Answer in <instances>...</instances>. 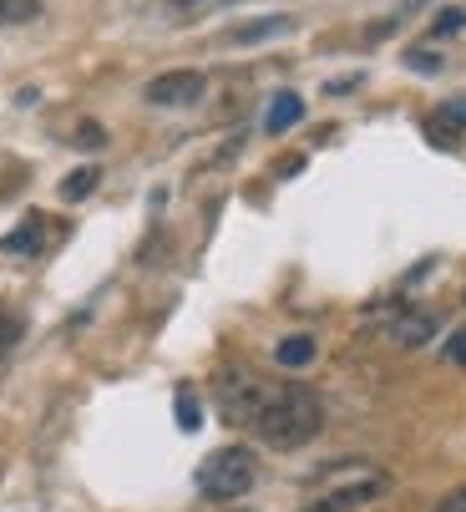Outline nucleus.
Instances as JSON below:
<instances>
[{"label":"nucleus","instance_id":"3","mask_svg":"<svg viewBox=\"0 0 466 512\" xmlns=\"http://www.w3.org/2000/svg\"><path fill=\"white\" fill-rule=\"evenodd\" d=\"M385 492H391V477L375 472V467H360L350 482H340V487H330V492H320V497H309L304 512H360V507L380 502Z\"/></svg>","mask_w":466,"mask_h":512},{"label":"nucleus","instance_id":"6","mask_svg":"<svg viewBox=\"0 0 466 512\" xmlns=\"http://www.w3.org/2000/svg\"><path fill=\"white\" fill-rule=\"evenodd\" d=\"M436 330H441V320H436L431 310H411V305L391 310V320H385V340L401 345V350H421V345H431Z\"/></svg>","mask_w":466,"mask_h":512},{"label":"nucleus","instance_id":"5","mask_svg":"<svg viewBox=\"0 0 466 512\" xmlns=\"http://www.w3.org/2000/svg\"><path fill=\"white\" fill-rule=\"evenodd\" d=\"M264 396H269V386H264L259 376H239V371L218 376V411H223L233 426H254Z\"/></svg>","mask_w":466,"mask_h":512},{"label":"nucleus","instance_id":"2","mask_svg":"<svg viewBox=\"0 0 466 512\" xmlns=\"http://www.w3.org/2000/svg\"><path fill=\"white\" fill-rule=\"evenodd\" d=\"M259 477V462L249 447H223L213 457H203L198 467V492L213 497V502H233V497H244Z\"/></svg>","mask_w":466,"mask_h":512},{"label":"nucleus","instance_id":"18","mask_svg":"<svg viewBox=\"0 0 466 512\" xmlns=\"http://www.w3.org/2000/svg\"><path fill=\"white\" fill-rule=\"evenodd\" d=\"M406 66H411V71H426V77H431V71H441V56L416 46V51H406Z\"/></svg>","mask_w":466,"mask_h":512},{"label":"nucleus","instance_id":"12","mask_svg":"<svg viewBox=\"0 0 466 512\" xmlns=\"http://www.w3.org/2000/svg\"><path fill=\"white\" fill-rule=\"evenodd\" d=\"M97 183H102V173H97V168H76V173H66L61 198H66V203H82V198H92V193H97Z\"/></svg>","mask_w":466,"mask_h":512},{"label":"nucleus","instance_id":"8","mask_svg":"<svg viewBox=\"0 0 466 512\" xmlns=\"http://www.w3.org/2000/svg\"><path fill=\"white\" fill-rule=\"evenodd\" d=\"M41 244H46V224H41V213H31L21 229H11L6 239H0V254L26 259V254H41Z\"/></svg>","mask_w":466,"mask_h":512},{"label":"nucleus","instance_id":"11","mask_svg":"<svg viewBox=\"0 0 466 512\" xmlns=\"http://www.w3.org/2000/svg\"><path fill=\"white\" fill-rule=\"evenodd\" d=\"M284 31H294V21L289 16H269V21H254V26H233L228 41L233 46H249V41H269V36H284Z\"/></svg>","mask_w":466,"mask_h":512},{"label":"nucleus","instance_id":"16","mask_svg":"<svg viewBox=\"0 0 466 512\" xmlns=\"http://www.w3.org/2000/svg\"><path fill=\"white\" fill-rule=\"evenodd\" d=\"M431 31H436V36H456V31H466V6H446V11L431 21Z\"/></svg>","mask_w":466,"mask_h":512},{"label":"nucleus","instance_id":"13","mask_svg":"<svg viewBox=\"0 0 466 512\" xmlns=\"http://www.w3.org/2000/svg\"><path fill=\"white\" fill-rule=\"evenodd\" d=\"M26 340V320L16 310H0V360L16 355V345Z\"/></svg>","mask_w":466,"mask_h":512},{"label":"nucleus","instance_id":"9","mask_svg":"<svg viewBox=\"0 0 466 512\" xmlns=\"http://www.w3.org/2000/svg\"><path fill=\"white\" fill-rule=\"evenodd\" d=\"M299 117H304V97H299V92H279V97L269 102V112H264V132L279 137V132H289Z\"/></svg>","mask_w":466,"mask_h":512},{"label":"nucleus","instance_id":"10","mask_svg":"<svg viewBox=\"0 0 466 512\" xmlns=\"http://www.w3.org/2000/svg\"><path fill=\"white\" fill-rule=\"evenodd\" d=\"M320 355V345H315V335H284L279 345H274V360L284 365V371H304L309 360Z\"/></svg>","mask_w":466,"mask_h":512},{"label":"nucleus","instance_id":"1","mask_svg":"<svg viewBox=\"0 0 466 512\" xmlns=\"http://www.w3.org/2000/svg\"><path fill=\"white\" fill-rule=\"evenodd\" d=\"M325 426V406L320 396L299 386V381H284V386H269L259 416H254V431H259V442L274 447V452H294L304 442H315Z\"/></svg>","mask_w":466,"mask_h":512},{"label":"nucleus","instance_id":"17","mask_svg":"<svg viewBox=\"0 0 466 512\" xmlns=\"http://www.w3.org/2000/svg\"><path fill=\"white\" fill-rule=\"evenodd\" d=\"M441 360H446V365H466V325L446 335V345H441Z\"/></svg>","mask_w":466,"mask_h":512},{"label":"nucleus","instance_id":"19","mask_svg":"<svg viewBox=\"0 0 466 512\" xmlns=\"http://www.w3.org/2000/svg\"><path fill=\"white\" fill-rule=\"evenodd\" d=\"M71 142H76V148H102V142H107V132H102L97 122H82V127H76V137H71Z\"/></svg>","mask_w":466,"mask_h":512},{"label":"nucleus","instance_id":"15","mask_svg":"<svg viewBox=\"0 0 466 512\" xmlns=\"http://www.w3.org/2000/svg\"><path fill=\"white\" fill-rule=\"evenodd\" d=\"M173 411H178V426H183V431H198V426H203V411H198V396H193V391H178V406H173Z\"/></svg>","mask_w":466,"mask_h":512},{"label":"nucleus","instance_id":"14","mask_svg":"<svg viewBox=\"0 0 466 512\" xmlns=\"http://www.w3.org/2000/svg\"><path fill=\"white\" fill-rule=\"evenodd\" d=\"M41 16V0H0V26H21Z\"/></svg>","mask_w":466,"mask_h":512},{"label":"nucleus","instance_id":"7","mask_svg":"<svg viewBox=\"0 0 466 512\" xmlns=\"http://www.w3.org/2000/svg\"><path fill=\"white\" fill-rule=\"evenodd\" d=\"M426 137L431 142H456V137H466V97H451V102H441L431 117H426Z\"/></svg>","mask_w":466,"mask_h":512},{"label":"nucleus","instance_id":"20","mask_svg":"<svg viewBox=\"0 0 466 512\" xmlns=\"http://www.w3.org/2000/svg\"><path fill=\"white\" fill-rule=\"evenodd\" d=\"M431 512H466V487H456V492H446Z\"/></svg>","mask_w":466,"mask_h":512},{"label":"nucleus","instance_id":"4","mask_svg":"<svg viewBox=\"0 0 466 512\" xmlns=\"http://www.w3.org/2000/svg\"><path fill=\"white\" fill-rule=\"evenodd\" d=\"M208 97V77L193 66H178V71H163L142 87V102L147 107H198Z\"/></svg>","mask_w":466,"mask_h":512}]
</instances>
